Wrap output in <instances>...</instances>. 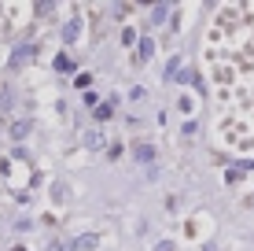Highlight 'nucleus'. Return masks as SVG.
<instances>
[{"instance_id":"obj_1","label":"nucleus","mask_w":254,"mask_h":251,"mask_svg":"<svg viewBox=\"0 0 254 251\" xmlns=\"http://www.w3.org/2000/svg\"><path fill=\"white\" fill-rule=\"evenodd\" d=\"M203 71L214 100V137L254 155V4H225L203 37Z\"/></svg>"}]
</instances>
